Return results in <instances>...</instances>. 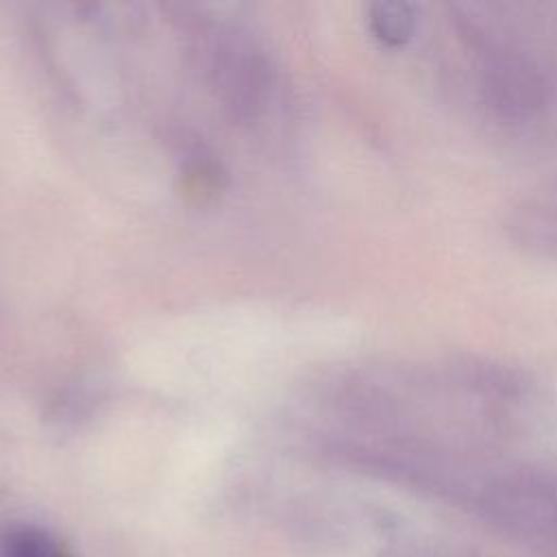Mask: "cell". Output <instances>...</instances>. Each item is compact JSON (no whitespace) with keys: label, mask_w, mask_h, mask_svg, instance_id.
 I'll return each instance as SVG.
<instances>
[{"label":"cell","mask_w":557,"mask_h":557,"mask_svg":"<svg viewBox=\"0 0 557 557\" xmlns=\"http://www.w3.org/2000/svg\"><path fill=\"white\" fill-rule=\"evenodd\" d=\"M2 557H63L52 535L35 527H15L2 537Z\"/></svg>","instance_id":"cell-1"},{"label":"cell","mask_w":557,"mask_h":557,"mask_svg":"<svg viewBox=\"0 0 557 557\" xmlns=\"http://www.w3.org/2000/svg\"><path fill=\"white\" fill-rule=\"evenodd\" d=\"M372 28L374 33L392 44H400L411 35L413 28V17L409 7L396 4V2H385L376 4L372 9Z\"/></svg>","instance_id":"cell-2"}]
</instances>
